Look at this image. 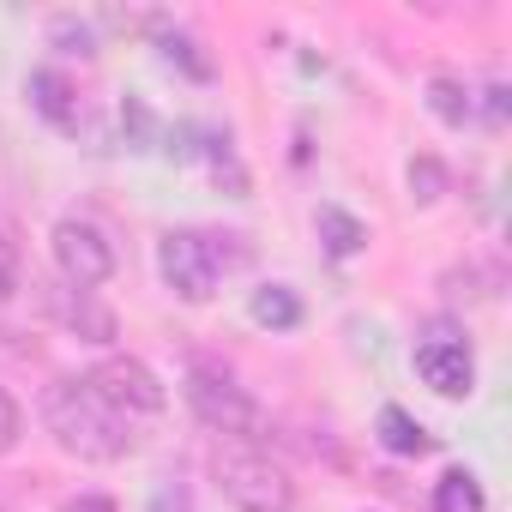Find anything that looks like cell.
I'll list each match as a JSON object with an SVG mask.
<instances>
[{
    "instance_id": "obj_18",
    "label": "cell",
    "mask_w": 512,
    "mask_h": 512,
    "mask_svg": "<svg viewBox=\"0 0 512 512\" xmlns=\"http://www.w3.org/2000/svg\"><path fill=\"white\" fill-rule=\"evenodd\" d=\"M19 428H25V422H19V404H13L7 386H0V452H13V446H19Z\"/></svg>"
},
{
    "instance_id": "obj_11",
    "label": "cell",
    "mask_w": 512,
    "mask_h": 512,
    "mask_svg": "<svg viewBox=\"0 0 512 512\" xmlns=\"http://www.w3.org/2000/svg\"><path fill=\"white\" fill-rule=\"evenodd\" d=\"M55 314H61L73 332H85L91 344H109V338H115V314L97 308L91 290H61V296H55Z\"/></svg>"
},
{
    "instance_id": "obj_10",
    "label": "cell",
    "mask_w": 512,
    "mask_h": 512,
    "mask_svg": "<svg viewBox=\"0 0 512 512\" xmlns=\"http://www.w3.org/2000/svg\"><path fill=\"white\" fill-rule=\"evenodd\" d=\"M380 446H386L392 458H428V452H434V434H428L410 410L386 404V410H380Z\"/></svg>"
},
{
    "instance_id": "obj_7",
    "label": "cell",
    "mask_w": 512,
    "mask_h": 512,
    "mask_svg": "<svg viewBox=\"0 0 512 512\" xmlns=\"http://www.w3.org/2000/svg\"><path fill=\"white\" fill-rule=\"evenodd\" d=\"M91 380L139 422V428H151L157 416H163V404H169V392H163V380L145 368V362H133V356H109V362H97L91 368Z\"/></svg>"
},
{
    "instance_id": "obj_3",
    "label": "cell",
    "mask_w": 512,
    "mask_h": 512,
    "mask_svg": "<svg viewBox=\"0 0 512 512\" xmlns=\"http://www.w3.org/2000/svg\"><path fill=\"white\" fill-rule=\"evenodd\" d=\"M187 404H193V416H199L211 434H223V440H235V446H260V440H266V410H260V398H253L223 362H205V356L187 362Z\"/></svg>"
},
{
    "instance_id": "obj_16",
    "label": "cell",
    "mask_w": 512,
    "mask_h": 512,
    "mask_svg": "<svg viewBox=\"0 0 512 512\" xmlns=\"http://www.w3.org/2000/svg\"><path fill=\"white\" fill-rule=\"evenodd\" d=\"M163 43H169L163 55H169V61H181L193 79H211V61H205V55H193V37H181V31H163Z\"/></svg>"
},
{
    "instance_id": "obj_14",
    "label": "cell",
    "mask_w": 512,
    "mask_h": 512,
    "mask_svg": "<svg viewBox=\"0 0 512 512\" xmlns=\"http://www.w3.org/2000/svg\"><path fill=\"white\" fill-rule=\"evenodd\" d=\"M434 512H488L476 470H446V476L434 482Z\"/></svg>"
},
{
    "instance_id": "obj_12",
    "label": "cell",
    "mask_w": 512,
    "mask_h": 512,
    "mask_svg": "<svg viewBox=\"0 0 512 512\" xmlns=\"http://www.w3.org/2000/svg\"><path fill=\"white\" fill-rule=\"evenodd\" d=\"M314 229H320V241H326L332 260H356V253L368 247V229H362L350 211H338V205H320V211H314Z\"/></svg>"
},
{
    "instance_id": "obj_2",
    "label": "cell",
    "mask_w": 512,
    "mask_h": 512,
    "mask_svg": "<svg viewBox=\"0 0 512 512\" xmlns=\"http://www.w3.org/2000/svg\"><path fill=\"white\" fill-rule=\"evenodd\" d=\"M241 266H247V247L241 235H223V229H169L157 241V272L181 302H211L223 278Z\"/></svg>"
},
{
    "instance_id": "obj_13",
    "label": "cell",
    "mask_w": 512,
    "mask_h": 512,
    "mask_svg": "<svg viewBox=\"0 0 512 512\" xmlns=\"http://www.w3.org/2000/svg\"><path fill=\"white\" fill-rule=\"evenodd\" d=\"M428 109H434L446 127H464V121L476 115V97H470V85H464V79L434 73V79H428Z\"/></svg>"
},
{
    "instance_id": "obj_5",
    "label": "cell",
    "mask_w": 512,
    "mask_h": 512,
    "mask_svg": "<svg viewBox=\"0 0 512 512\" xmlns=\"http://www.w3.org/2000/svg\"><path fill=\"white\" fill-rule=\"evenodd\" d=\"M49 247H55V266H61L67 290H97V284H109V272H115L109 235H103L97 223H85V217H61Z\"/></svg>"
},
{
    "instance_id": "obj_17",
    "label": "cell",
    "mask_w": 512,
    "mask_h": 512,
    "mask_svg": "<svg viewBox=\"0 0 512 512\" xmlns=\"http://www.w3.org/2000/svg\"><path fill=\"white\" fill-rule=\"evenodd\" d=\"M410 187H416V199H422V205H428V199H440V187H446L440 163H434V157H416V163H410Z\"/></svg>"
},
{
    "instance_id": "obj_9",
    "label": "cell",
    "mask_w": 512,
    "mask_h": 512,
    "mask_svg": "<svg viewBox=\"0 0 512 512\" xmlns=\"http://www.w3.org/2000/svg\"><path fill=\"white\" fill-rule=\"evenodd\" d=\"M247 314H253V326L296 332V326H302V296H296L290 284H260V290L247 296Z\"/></svg>"
},
{
    "instance_id": "obj_15",
    "label": "cell",
    "mask_w": 512,
    "mask_h": 512,
    "mask_svg": "<svg viewBox=\"0 0 512 512\" xmlns=\"http://www.w3.org/2000/svg\"><path fill=\"white\" fill-rule=\"evenodd\" d=\"M19 296V235L0 223V302Z\"/></svg>"
},
{
    "instance_id": "obj_1",
    "label": "cell",
    "mask_w": 512,
    "mask_h": 512,
    "mask_svg": "<svg viewBox=\"0 0 512 512\" xmlns=\"http://www.w3.org/2000/svg\"><path fill=\"white\" fill-rule=\"evenodd\" d=\"M43 422H49L55 446L73 452V458H85V464H115V458L139 452V440L151 434V428H139L91 374L55 380V386L43 392Z\"/></svg>"
},
{
    "instance_id": "obj_4",
    "label": "cell",
    "mask_w": 512,
    "mask_h": 512,
    "mask_svg": "<svg viewBox=\"0 0 512 512\" xmlns=\"http://www.w3.org/2000/svg\"><path fill=\"white\" fill-rule=\"evenodd\" d=\"M211 476H217V488H223V500H229L235 512H290V506H296L290 476H284L260 446L217 440V446H211Z\"/></svg>"
},
{
    "instance_id": "obj_6",
    "label": "cell",
    "mask_w": 512,
    "mask_h": 512,
    "mask_svg": "<svg viewBox=\"0 0 512 512\" xmlns=\"http://www.w3.org/2000/svg\"><path fill=\"white\" fill-rule=\"evenodd\" d=\"M416 374H422V386H434L440 398H470V386H476V356H470V344H464L458 332L434 326V332L416 338Z\"/></svg>"
},
{
    "instance_id": "obj_19",
    "label": "cell",
    "mask_w": 512,
    "mask_h": 512,
    "mask_svg": "<svg viewBox=\"0 0 512 512\" xmlns=\"http://www.w3.org/2000/svg\"><path fill=\"white\" fill-rule=\"evenodd\" d=\"M0 512H13V506H7V500H0Z\"/></svg>"
},
{
    "instance_id": "obj_8",
    "label": "cell",
    "mask_w": 512,
    "mask_h": 512,
    "mask_svg": "<svg viewBox=\"0 0 512 512\" xmlns=\"http://www.w3.org/2000/svg\"><path fill=\"white\" fill-rule=\"evenodd\" d=\"M25 97H31V109H37L49 127H61V133H79V91L67 85V73H55V67H37V73L25 79Z\"/></svg>"
}]
</instances>
